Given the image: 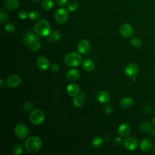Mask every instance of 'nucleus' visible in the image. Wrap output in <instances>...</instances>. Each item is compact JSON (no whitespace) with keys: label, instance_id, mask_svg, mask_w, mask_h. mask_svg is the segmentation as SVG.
Segmentation results:
<instances>
[{"label":"nucleus","instance_id":"obj_1","mask_svg":"<svg viewBox=\"0 0 155 155\" xmlns=\"http://www.w3.org/2000/svg\"><path fill=\"white\" fill-rule=\"evenodd\" d=\"M24 45L31 51H37L41 48V42L39 37L35 34L30 33L23 38Z\"/></svg>","mask_w":155,"mask_h":155},{"label":"nucleus","instance_id":"obj_2","mask_svg":"<svg viewBox=\"0 0 155 155\" xmlns=\"http://www.w3.org/2000/svg\"><path fill=\"white\" fill-rule=\"evenodd\" d=\"M24 147L30 153H36L42 147L41 139L37 136L30 137L25 140Z\"/></svg>","mask_w":155,"mask_h":155},{"label":"nucleus","instance_id":"obj_3","mask_svg":"<svg viewBox=\"0 0 155 155\" xmlns=\"http://www.w3.org/2000/svg\"><path fill=\"white\" fill-rule=\"evenodd\" d=\"M36 34L41 37L47 36L50 33V26L48 22L45 19L39 21L34 28Z\"/></svg>","mask_w":155,"mask_h":155},{"label":"nucleus","instance_id":"obj_4","mask_svg":"<svg viewBox=\"0 0 155 155\" xmlns=\"http://www.w3.org/2000/svg\"><path fill=\"white\" fill-rule=\"evenodd\" d=\"M64 62L68 67H78L82 63V58L78 52H70L64 57Z\"/></svg>","mask_w":155,"mask_h":155},{"label":"nucleus","instance_id":"obj_5","mask_svg":"<svg viewBox=\"0 0 155 155\" xmlns=\"http://www.w3.org/2000/svg\"><path fill=\"white\" fill-rule=\"evenodd\" d=\"M45 119L44 112L39 109L34 110L30 114V120L33 124L39 125L43 122Z\"/></svg>","mask_w":155,"mask_h":155},{"label":"nucleus","instance_id":"obj_6","mask_svg":"<svg viewBox=\"0 0 155 155\" xmlns=\"http://www.w3.org/2000/svg\"><path fill=\"white\" fill-rule=\"evenodd\" d=\"M54 18L56 21L60 24H63L66 22L68 18V13L65 8H59L54 13Z\"/></svg>","mask_w":155,"mask_h":155},{"label":"nucleus","instance_id":"obj_7","mask_svg":"<svg viewBox=\"0 0 155 155\" xmlns=\"http://www.w3.org/2000/svg\"><path fill=\"white\" fill-rule=\"evenodd\" d=\"M15 134L18 139H24L28 135V130L25 125L19 124L15 127Z\"/></svg>","mask_w":155,"mask_h":155},{"label":"nucleus","instance_id":"obj_8","mask_svg":"<svg viewBox=\"0 0 155 155\" xmlns=\"http://www.w3.org/2000/svg\"><path fill=\"white\" fill-rule=\"evenodd\" d=\"M124 145L125 148L129 151H133L139 145L138 140L134 137H128L124 140Z\"/></svg>","mask_w":155,"mask_h":155},{"label":"nucleus","instance_id":"obj_9","mask_svg":"<svg viewBox=\"0 0 155 155\" xmlns=\"http://www.w3.org/2000/svg\"><path fill=\"white\" fill-rule=\"evenodd\" d=\"M77 47L78 51L82 54H86L88 53L91 49L90 42L84 39H82L78 42Z\"/></svg>","mask_w":155,"mask_h":155},{"label":"nucleus","instance_id":"obj_10","mask_svg":"<svg viewBox=\"0 0 155 155\" xmlns=\"http://www.w3.org/2000/svg\"><path fill=\"white\" fill-rule=\"evenodd\" d=\"M139 71V67L137 64L134 63H131L128 64L124 68V72L125 74L130 78H134Z\"/></svg>","mask_w":155,"mask_h":155},{"label":"nucleus","instance_id":"obj_11","mask_svg":"<svg viewBox=\"0 0 155 155\" xmlns=\"http://www.w3.org/2000/svg\"><path fill=\"white\" fill-rule=\"evenodd\" d=\"M120 33L122 36L125 38H128L131 37L133 34V29L132 27L127 23L123 24L120 27Z\"/></svg>","mask_w":155,"mask_h":155},{"label":"nucleus","instance_id":"obj_12","mask_svg":"<svg viewBox=\"0 0 155 155\" xmlns=\"http://www.w3.org/2000/svg\"><path fill=\"white\" fill-rule=\"evenodd\" d=\"M21 82V78L16 74H13L7 78L6 83L8 87L10 88H15L18 87Z\"/></svg>","mask_w":155,"mask_h":155},{"label":"nucleus","instance_id":"obj_13","mask_svg":"<svg viewBox=\"0 0 155 155\" xmlns=\"http://www.w3.org/2000/svg\"><path fill=\"white\" fill-rule=\"evenodd\" d=\"M96 98L102 104H107L110 100V94L105 91H99L96 94Z\"/></svg>","mask_w":155,"mask_h":155},{"label":"nucleus","instance_id":"obj_14","mask_svg":"<svg viewBox=\"0 0 155 155\" xmlns=\"http://www.w3.org/2000/svg\"><path fill=\"white\" fill-rule=\"evenodd\" d=\"M36 65L38 67L42 70H46L49 67V61L45 56H40L36 60Z\"/></svg>","mask_w":155,"mask_h":155},{"label":"nucleus","instance_id":"obj_15","mask_svg":"<svg viewBox=\"0 0 155 155\" xmlns=\"http://www.w3.org/2000/svg\"><path fill=\"white\" fill-rule=\"evenodd\" d=\"M131 132V128L127 124H121L117 130L119 135L121 137H127Z\"/></svg>","mask_w":155,"mask_h":155},{"label":"nucleus","instance_id":"obj_16","mask_svg":"<svg viewBox=\"0 0 155 155\" xmlns=\"http://www.w3.org/2000/svg\"><path fill=\"white\" fill-rule=\"evenodd\" d=\"M67 92L68 94L71 97L77 96L79 92V88L77 84L72 83L69 84L67 87Z\"/></svg>","mask_w":155,"mask_h":155},{"label":"nucleus","instance_id":"obj_17","mask_svg":"<svg viewBox=\"0 0 155 155\" xmlns=\"http://www.w3.org/2000/svg\"><path fill=\"white\" fill-rule=\"evenodd\" d=\"M152 147V142L149 139H143L140 143V148L142 151L147 152L151 150Z\"/></svg>","mask_w":155,"mask_h":155},{"label":"nucleus","instance_id":"obj_18","mask_svg":"<svg viewBox=\"0 0 155 155\" xmlns=\"http://www.w3.org/2000/svg\"><path fill=\"white\" fill-rule=\"evenodd\" d=\"M18 0H7L4 4V7L8 10H15L18 8Z\"/></svg>","mask_w":155,"mask_h":155},{"label":"nucleus","instance_id":"obj_19","mask_svg":"<svg viewBox=\"0 0 155 155\" xmlns=\"http://www.w3.org/2000/svg\"><path fill=\"white\" fill-rule=\"evenodd\" d=\"M67 79L70 81H74L79 77V71L76 69H71L68 70L66 74Z\"/></svg>","mask_w":155,"mask_h":155},{"label":"nucleus","instance_id":"obj_20","mask_svg":"<svg viewBox=\"0 0 155 155\" xmlns=\"http://www.w3.org/2000/svg\"><path fill=\"white\" fill-rule=\"evenodd\" d=\"M134 104V100L130 97H125L122 98L120 102V106L124 108H128L131 107Z\"/></svg>","mask_w":155,"mask_h":155},{"label":"nucleus","instance_id":"obj_21","mask_svg":"<svg viewBox=\"0 0 155 155\" xmlns=\"http://www.w3.org/2000/svg\"><path fill=\"white\" fill-rule=\"evenodd\" d=\"M82 66L84 70L87 71H91L94 68V64L93 61L90 59H85L82 61Z\"/></svg>","mask_w":155,"mask_h":155},{"label":"nucleus","instance_id":"obj_22","mask_svg":"<svg viewBox=\"0 0 155 155\" xmlns=\"http://www.w3.org/2000/svg\"><path fill=\"white\" fill-rule=\"evenodd\" d=\"M139 129L143 132H148L151 130V125L146 121L141 122L139 125Z\"/></svg>","mask_w":155,"mask_h":155},{"label":"nucleus","instance_id":"obj_23","mask_svg":"<svg viewBox=\"0 0 155 155\" xmlns=\"http://www.w3.org/2000/svg\"><path fill=\"white\" fill-rule=\"evenodd\" d=\"M48 40L50 41H58L60 40L61 36V34L58 31H53L51 33H50L48 36Z\"/></svg>","mask_w":155,"mask_h":155},{"label":"nucleus","instance_id":"obj_24","mask_svg":"<svg viewBox=\"0 0 155 155\" xmlns=\"http://www.w3.org/2000/svg\"><path fill=\"white\" fill-rule=\"evenodd\" d=\"M53 5V0H42L41 3L42 8L45 10H49L51 9Z\"/></svg>","mask_w":155,"mask_h":155},{"label":"nucleus","instance_id":"obj_25","mask_svg":"<svg viewBox=\"0 0 155 155\" xmlns=\"http://www.w3.org/2000/svg\"><path fill=\"white\" fill-rule=\"evenodd\" d=\"M84 99L81 96H76L73 99V104L76 107H81L84 104Z\"/></svg>","mask_w":155,"mask_h":155},{"label":"nucleus","instance_id":"obj_26","mask_svg":"<svg viewBox=\"0 0 155 155\" xmlns=\"http://www.w3.org/2000/svg\"><path fill=\"white\" fill-rule=\"evenodd\" d=\"M103 141L104 140L102 138H101L99 136H96L92 140V142H91L92 146L95 148H99L102 145Z\"/></svg>","mask_w":155,"mask_h":155},{"label":"nucleus","instance_id":"obj_27","mask_svg":"<svg viewBox=\"0 0 155 155\" xmlns=\"http://www.w3.org/2000/svg\"><path fill=\"white\" fill-rule=\"evenodd\" d=\"M28 16L30 20L33 21H36L39 19L40 18V14L38 11L32 10L29 12L28 14Z\"/></svg>","mask_w":155,"mask_h":155},{"label":"nucleus","instance_id":"obj_28","mask_svg":"<svg viewBox=\"0 0 155 155\" xmlns=\"http://www.w3.org/2000/svg\"><path fill=\"white\" fill-rule=\"evenodd\" d=\"M23 147L21 144L15 145L12 149V153L14 155H19L22 153Z\"/></svg>","mask_w":155,"mask_h":155},{"label":"nucleus","instance_id":"obj_29","mask_svg":"<svg viewBox=\"0 0 155 155\" xmlns=\"http://www.w3.org/2000/svg\"><path fill=\"white\" fill-rule=\"evenodd\" d=\"M0 22L1 24L6 22L8 19L7 13L2 9L0 10Z\"/></svg>","mask_w":155,"mask_h":155},{"label":"nucleus","instance_id":"obj_30","mask_svg":"<svg viewBox=\"0 0 155 155\" xmlns=\"http://www.w3.org/2000/svg\"><path fill=\"white\" fill-rule=\"evenodd\" d=\"M130 43L133 46L135 47H139L142 45L141 40L137 37H134L131 38L130 40Z\"/></svg>","mask_w":155,"mask_h":155},{"label":"nucleus","instance_id":"obj_31","mask_svg":"<svg viewBox=\"0 0 155 155\" xmlns=\"http://www.w3.org/2000/svg\"><path fill=\"white\" fill-rule=\"evenodd\" d=\"M4 28L5 30V31L8 33H12L13 32L15 31V25L12 23V22H7L5 25V27H4Z\"/></svg>","mask_w":155,"mask_h":155},{"label":"nucleus","instance_id":"obj_32","mask_svg":"<svg viewBox=\"0 0 155 155\" xmlns=\"http://www.w3.org/2000/svg\"><path fill=\"white\" fill-rule=\"evenodd\" d=\"M78 7V4L76 1H70L68 2L67 5L68 10L70 12H74L75 11Z\"/></svg>","mask_w":155,"mask_h":155},{"label":"nucleus","instance_id":"obj_33","mask_svg":"<svg viewBox=\"0 0 155 155\" xmlns=\"http://www.w3.org/2000/svg\"><path fill=\"white\" fill-rule=\"evenodd\" d=\"M23 108L25 111H30L32 108H33V104L29 102V101H27L25 102L24 105H23Z\"/></svg>","mask_w":155,"mask_h":155},{"label":"nucleus","instance_id":"obj_34","mask_svg":"<svg viewBox=\"0 0 155 155\" xmlns=\"http://www.w3.org/2000/svg\"><path fill=\"white\" fill-rule=\"evenodd\" d=\"M18 18L21 19H25L28 15H27V13L25 11V10H21L19 12L18 14Z\"/></svg>","mask_w":155,"mask_h":155},{"label":"nucleus","instance_id":"obj_35","mask_svg":"<svg viewBox=\"0 0 155 155\" xmlns=\"http://www.w3.org/2000/svg\"><path fill=\"white\" fill-rule=\"evenodd\" d=\"M105 113L106 114H110L112 112V108L111 107L110 105H106L105 107H104V109Z\"/></svg>","mask_w":155,"mask_h":155},{"label":"nucleus","instance_id":"obj_36","mask_svg":"<svg viewBox=\"0 0 155 155\" xmlns=\"http://www.w3.org/2000/svg\"><path fill=\"white\" fill-rule=\"evenodd\" d=\"M114 143L117 145V146H119L121 145L122 143V140L119 137H117L114 139Z\"/></svg>","mask_w":155,"mask_h":155},{"label":"nucleus","instance_id":"obj_37","mask_svg":"<svg viewBox=\"0 0 155 155\" xmlns=\"http://www.w3.org/2000/svg\"><path fill=\"white\" fill-rule=\"evenodd\" d=\"M51 70L53 72H57L59 70V65L56 64H54L51 67Z\"/></svg>","mask_w":155,"mask_h":155},{"label":"nucleus","instance_id":"obj_38","mask_svg":"<svg viewBox=\"0 0 155 155\" xmlns=\"http://www.w3.org/2000/svg\"><path fill=\"white\" fill-rule=\"evenodd\" d=\"M56 1L57 2V4L59 6H64L67 2V0H56Z\"/></svg>","mask_w":155,"mask_h":155},{"label":"nucleus","instance_id":"obj_39","mask_svg":"<svg viewBox=\"0 0 155 155\" xmlns=\"http://www.w3.org/2000/svg\"><path fill=\"white\" fill-rule=\"evenodd\" d=\"M151 136L152 138L155 137V128L151 130Z\"/></svg>","mask_w":155,"mask_h":155},{"label":"nucleus","instance_id":"obj_40","mask_svg":"<svg viewBox=\"0 0 155 155\" xmlns=\"http://www.w3.org/2000/svg\"><path fill=\"white\" fill-rule=\"evenodd\" d=\"M3 85H4L3 80H2V79H0V87H1V88H2L3 87Z\"/></svg>","mask_w":155,"mask_h":155},{"label":"nucleus","instance_id":"obj_41","mask_svg":"<svg viewBox=\"0 0 155 155\" xmlns=\"http://www.w3.org/2000/svg\"><path fill=\"white\" fill-rule=\"evenodd\" d=\"M152 124L153 125V127L155 128V116L153 117V119H152Z\"/></svg>","mask_w":155,"mask_h":155},{"label":"nucleus","instance_id":"obj_42","mask_svg":"<svg viewBox=\"0 0 155 155\" xmlns=\"http://www.w3.org/2000/svg\"><path fill=\"white\" fill-rule=\"evenodd\" d=\"M105 139L106 141H107H107H109V139H110V137H109V136H108V135H107V136H105Z\"/></svg>","mask_w":155,"mask_h":155},{"label":"nucleus","instance_id":"obj_43","mask_svg":"<svg viewBox=\"0 0 155 155\" xmlns=\"http://www.w3.org/2000/svg\"><path fill=\"white\" fill-rule=\"evenodd\" d=\"M153 153L155 154V145L153 147Z\"/></svg>","mask_w":155,"mask_h":155},{"label":"nucleus","instance_id":"obj_44","mask_svg":"<svg viewBox=\"0 0 155 155\" xmlns=\"http://www.w3.org/2000/svg\"><path fill=\"white\" fill-rule=\"evenodd\" d=\"M32 1H35V2H38V1H39L40 0H32Z\"/></svg>","mask_w":155,"mask_h":155}]
</instances>
